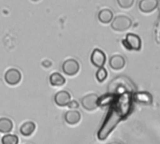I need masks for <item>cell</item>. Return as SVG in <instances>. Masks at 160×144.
Masks as SVG:
<instances>
[{"mask_svg": "<svg viewBox=\"0 0 160 144\" xmlns=\"http://www.w3.org/2000/svg\"><path fill=\"white\" fill-rule=\"evenodd\" d=\"M50 83L52 86H62L66 83V79L58 72H54L50 76Z\"/></svg>", "mask_w": 160, "mask_h": 144, "instance_id": "obj_16", "label": "cell"}, {"mask_svg": "<svg viewBox=\"0 0 160 144\" xmlns=\"http://www.w3.org/2000/svg\"><path fill=\"white\" fill-rule=\"evenodd\" d=\"M158 7V0H141L139 3V8L142 13H151Z\"/></svg>", "mask_w": 160, "mask_h": 144, "instance_id": "obj_8", "label": "cell"}, {"mask_svg": "<svg viewBox=\"0 0 160 144\" xmlns=\"http://www.w3.org/2000/svg\"><path fill=\"white\" fill-rule=\"evenodd\" d=\"M82 115L78 111L75 110H71L66 112L65 114V121L70 125V126H75L77 125L80 121H81Z\"/></svg>", "mask_w": 160, "mask_h": 144, "instance_id": "obj_12", "label": "cell"}, {"mask_svg": "<svg viewBox=\"0 0 160 144\" xmlns=\"http://www.w3.org/2000/svg\"><path fill=\"white\" fill-rule=\"evenodd\" d=\"M13 128V124L8 118H0V133H9Z\"/></svg>", "mask_w": 160, "mask_h": 144, "instance_id": "obj_17", "label": "cell"}, {"mask_svg": "<svg viewBox=\"0 0 160 144\" xmlns=\"http://www.w3.org/2000/svg\"><path fill=\"white\" fill-rule=\"evenodd\" d=\"M110 67L115 71L121 70L126 67V60L122 55H113L109 61Z\"/></svg>", "mask_w": 160, "mask_h": 144, "instance_id": "obj_9", "label": "cell"}, {"mask_svg": "<svg viewBox=\"0 0 160 144\" xmlns=\"http://www.w3.org/2000/svg\"><path fill=\"white\" fill-rule=\"evenodd\" d=\"M21 80L22 74L16 68H10L5 74V81L9 85H16L21 82Z\"/></svg>", "mask_w": 160, "mask_h": 144, "instance_id": "obj_7", "label": "cell"}, {"mask_svg": "<svg viewBox=\"0 0 160 144\" xmlns=\"http://www.w3.org/2000/svg\"><path fill=\"white\" fill-rule=\"evenodd\" d=\"M98 20L100 22L102 23H110L112 22V21L113 20V12L109 9V8H104V9H101L99 12H98Z\"/></svg>", "mask_w": 160, "mask_h": 144, "instance_id": "obj_13", "label": "cell"}, {"mask_svg": "<svg viewBox=\"0 0 160 144\" xmlns=\"http://www.w3.org/2000/svg\"><path fill=\"white\" fill-rule=\"evenodd\" d=\"M2 144H18L19 143V138L16 135L12 134H7L5 135L2 140H1Z\"/></svg>", "mask_w": 160, "mask_h": 144, "instance_id": "obj_18", "label": "cell"}, {"mask_svg": "<svg viewBox=\"0 0 160 144\" xmlns=\"http://www.w3.org/2000/svg\"><path fill=\"white\" fill-rule=\"evenodd\" d=\"M98 98L96 94H90L82 98V107L89 112L95 111L98 108Z\"/></svg>", "mask_w": 160, "mask_h": 144, "instance_id": "obj_4", "label": "cell"}, {"mask_svg": "<svg viewBox=\"0 0 160 144\" xmlns=\"http://www.w3.org/2000/svg\"><path fill=\"white\" fill-rule=\"evenodd\" d=\"M132 99L133 101L140 103V104H143V105H150L153 102V97L149 93H146V92H140V93L133 95Z\"/></svg>", "mask_w": 160, "mask_h": 144, "instance_id": "obj_11", "label": "cell"}, {"mask_svg": "<svg viewBox=\"0 0 160 144\" xmlns=\"http://www.w3.org/2000/svg\"><path fill=\"white\" fill-rule=\"evenodd\" d=\"M132 101V95L128 92L116 96L114 102L111 105L108 114L98 130V138L99 141H105L117 125L131 113Z\"/></svg>", "mask_w": 160, "mask_h": 144, "instance_id": "obj_1", "label": "cell"}, {"mask_svg": "<svg viewBox=\"0 0 160 144\" xmlns=\"http://www.w3.org/2000/svg\"><path fill=\"white\" fill-rule=\"evenodd\" d=\"M135 0H117V3L122 8H129L133 6Z\"/></svg>", "mask_w": 160, "mask_h": 144, "instance_id": "obj_20", "label": "cell"}, {"mask_svg": "<svg viewBox=\"0 0 160 144\" xmlns=\"http://www.w3.org/2000/svg\"><path fill=\"white\" fill-rule=\"evenodd\" d=\"M32 1H34V2H37V1H39V0H32Z\"/></svg>", "mask_w": 160, "mask_h": 144, "instance_id": "obj_23", "label": "cell"}, {"mask_svg": "<svg viewBox=\"0 0 160 144\" xmlns=\"http://www.w3.org/2000/svg\"><path fill=\"white\" fill-rule=\"evenodd\" d=\"M132 25V21L129 17L126 15H118L113 18L111 22V26L114 31L124 32L128 30Z\"/></svg>", "mask_w": 160, "mask_h": 144, "instance_id": "obj_2", "label": "cell"}, {"mask_svg": "<svg viewBox=\"0 0 160 144\" xmlns=\"http://www.w3.org/2000/svg\"><path fill=\"white\" fill-rule=\"evenodd\" d=\"M122 45L128 51H140L142 48V39L138 35L128 33L122 40Z\"/></svg>", "mask_w": 160, "mask_h": 144, "instance_id": "obj_3", "label": "cell"}, {"mask_svg": "<svg viewBox=\"0 0 160 144\" xmlns=\"http://www.w3.org/2000/svg\"><path fill=\"white\" fill-rule=\"evenodd\" d=\"M70 99H71V97H70L69 93L67 91L57 92L54 96V102L56 103V105H58L60 107L68 106V104L70 102Z\"/></svg>", "mask_w": 160, "mask_h": 144, "instance_id": "obj_10", "label": "cell"}, {"mask_svg": "<svg viewBox=\"0 0 160 144\" xmlns=\"http://www.w3.org/2000/svg\"><path fill=\"white\" fill-rule=\"evenodd\" d=\"M36 129V125L33 122H26L22 125L20 127V133L24 136V137H29L31 136Z\"/></svg>", "mask_w": 160, "mask_h": 144, "instance_id": "obj_14", "label": "cell"}, {"mask_svg": "<svg viewBox=\"0 0 160 144\" xmlns=\"http://www.w3.org/2000/svg\"><path fill=\"white\" fill-rule=\"evenodd\" d=\"M68 106L70 110H77L79 108V103L76 100H73V101L70 100V102L68 104Z\"/></svg>", "mask_w": 160, "mask_h": 144, "instance_id": "obj_21", "label": "cell"}, {"mask_svg": "<svg viewBox=\"0 0 160 144\" xmlns=\"http://www.w3.org/2000/svg\"><path fill=\"white\" fill-rule=\"evenodd\" d=\"M62 69H63L65 74H67L68 76H74V75H76L79 72L80 65H79L77 60L70 58V59L66 60L63 63Z\"/></svg>", "mask_w": 160, "mask_h": 144, "instance_id": "obj_5", "label": "cell"}, {"mask_svg": "<svg viewBox=\"0 0 160 144\" xmlns=\"http://www.w3.org/2000/svg\"><path fill=\"white\" fill-rule=\"evenodd\" d=\"M96 78L98 82H103L108 78V71L104 67L98 68V70L96 73Z\"/></svg>", "mask_w": 160, "mask_h": 144, "instance_id": "obj_19", "label": "cell"}, {"mask_svg": "<svg viewBox=\"0 0 160 144\" xmlns=\"http://www.w3.org/2000/svg\"><path fill=\"white\" fill-rule=\"evenodd\" d=\"M110 144H121V143H119V142H112V143H110Z\"/></svg>", "mask_w": 160, "mask_h": 144, "instance_id": "obj_22", "label": "cell"}, {"mask_svg": "<svg viewBox=\"0 0 160 144\" xmlns=\"http://www.w3.org/2000/svg\"><path fill=\"white\" fill-rule=\"evenodd\" d=\"M91 63L98 68L103 67L106 63V54L104 52L99 49H95L91 54Z\"/></svg>", "mask_w": 160, "mask_h": 144, "instance_id": "obj_6", "label": "cell"}, {"mask_svg": "<svg viewBox=\"0 0 160 144\" xmlns=\"http://www.w3.org/2000/svg\"><path fill=\"white\" fill-rule=\"evenodd\" d=\"M115 97H116V96L112 95V94H107V95L100 97L98 98V107L105 108V107L111 106L114 102Z\"/></svg>", "mask_w": 160, "mask_h": 144, "instance_id": "obj_15", "label": "cell"}]
</instances>
